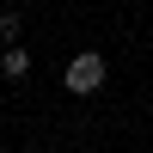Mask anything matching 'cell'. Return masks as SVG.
<instances>
[{"mask_svg": "<svg viewBox=\"0 0 153 153\" xmlns=\"http://www.w3.org/2000/svg\"><path fill=\"white\" fill-rule=\"evenodd\" d=\"M0 43H25V12H0Z\"/></svg>", "mask_w": 153, "mask_h": 153, "instance_id": "3", "label": "cell"}, {"mask_svg": "<svg viewBox=\"0 0 153 153\" xmlns=\"http://www.w3.org/2000/svg\"><path fill=\"white\" fill-rule=\"evenodd\" d=\"M0 80H12V86L31 80V49H25V43H6V49H0Z\"/></svg>", "mask_w": 153, "mask_h": 153, "instance_id": "2", "label": "cell"}, {"mask_svg": "<svg viewBox=\"0 0 153 153\" xmlns=\"http://www.w3.org/2000/svg\"><path fill=\"white\" fill-rule=\"evenodd\" d=\"M104 80H110V61L98 55V49H80V55H68V68H61V86H68L74 98H92Z\"/></svg>", "mask_w": 153, "mask_h": 153, "instance_id": "1", "label": "cell"}]
</instances>
